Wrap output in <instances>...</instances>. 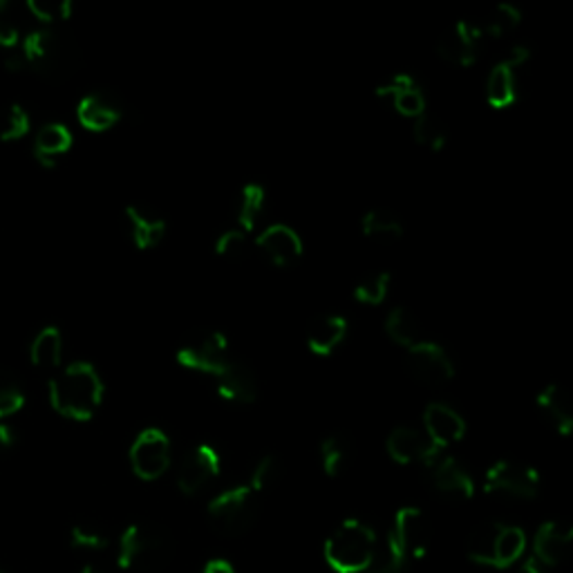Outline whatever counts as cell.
<instances>
[{
	"mask_svg": "<svg viewBox=\"0 0 573 573\" xmlns=\"http://www.w3.org/2000/svg\"><path fill=\"white\" fill-rule=\"evenodd\" d=\"M348 337V320L337 314L318 316L307 330V348L316 356L334 354Z\"/></svg>",
	"mask_w": 573,
	"mask_h": 573,
	"instance_id": "obj_23",
	"label": "cell"
},
{
	"mask_svg": "<svg viewBox=\"0 0 573 573\" xmlns=\"http://www.w3.org/2000/svg\"><path fill=\"white\" fill-rule=\"evenodd\" d=\"M424 435L428 441L439 450L453 446L464 439L466 435V422L464 417L453 411V407L446 403H430L424 413Z\"/></svg>",
	"mask_w": 573,
	"mask_h": 573,
	"instance_id": "obj_17",
	"label": "cell"
},
{
	"mask_svg": "<svg viewBox=\"0 0 573 573\" xmlns=\"http://www.w3.org/2000/svg\"><path fill=\"white\" fill-rule=\"evenodd\" d=\"M432 484L439 493L448 500L466 502L475 496V479L473 475L455 460V458H443L439 455L430 466Z\"/></svg>",
	"mask_w": 573,
	"mask_h": 573,
	"instance_id": "obj_19",
	"label": "cell"
},
{
	"mask_svg": "<svg viewBox=\"0 0 573 573\" xmlns=\"http://www.w3.org/2000/svg\"><path fill=\"white\" fill-rule=\"evenodd\" d=\"M0 573H8V571H3V569H0Z\"/></svg>",
	"mask_w": 573,
	"mask_h": 573,
	"instance_id": "obj_48",
	"label": "cell"
},
{
	"mask_svg": "<svg viewBox=\"0 0 573 573\" xmlns=\"http://www.w3.org/2000/svg\"><path fill=\"white\" fill-rule=\"evenodd\" d=\"M21 44V23L10 0H0V48L5 52Z\"/></svg>",
	"mask_w": 573,
	"mask_h": 573,
	"instance_id": "obj_40",
	"label": "cell"
},
{
	"mask_svg": "<svg viewBox=\"0 0 573 573\" xmlns=\"http://www.w3.org/2000/svg\"><path fill=\"white\" fill-rule=\"evenodd\" d=\"M415 84H417V81H415L411 74H394L390 81H386L383 86L377 88V97L392 101L399 93H403L405 88H411V86H415Z\"/></svg>",
	"mask_w": 573,
	"mask_h": 573,
	"instance_id": "obj_43",
	"label": "cell"
},
{
	"mask_svg": "<svg viewBox=\"0 0 573 573\" xmlns=\"http://www.w3.org/2000/svg\"><path fill=\"white\" fill-rule=\"evenodd\" d=\"M27 12L46 27L72 16V0H27Z\"/></svg>",
	"mask_w": 573,
	"mask_h": 573,
	"instance_id": "obj_37",
	"label": "cell"
},
{
	"mask_svg": "<svg viewBox=\"0 0 573 573\" xmlns=\"http://www.w3.org/2000/svg\"><path fill=\"white\" fill-rule=\"evenodd\" d=\"M386 448H388V455L401 466H411V464L430 466L441 455L422 430L411 428V426L394 428L388 435Z\"/></svg>",
	"mask_w": 573,
	"mask_h": 573,
	"instance_id": "obj_14",
	"label": "cell"
},
{
	"mask_svg": "<svg viewBox=\"0 0 573 573\" xmlns=\"http://www.w3.org/2000/svg\"><path fill=\"white\" fill-rule=\"evenodd\" d=\"M216 388L222 399L233 403H254L258 399V379L247 365L233 361L216 377Z\"/></svg>",
	"mask_w": 573,
	"mask_h": 573,
	"instance_id": "obj_21",
	"label": "cell"
},
{
	"mask_svg": "<svg viewBox=\"0 0 573 573\" xmlns=\"http://www.w3.org/2000/svg\"><path fill=\"white\" fill-rule=\"evenodd\" d=\"M481 38L471 21H458L437 38V54L455 65H471L477 59Z\"/></svg>",
	"mask_w": 573,
	"mask_h": 573,
	"instance_id": "obj_18",
	"label": "cell"
},
{
	"mask_svg": "<svg viewBox=\"0 0 573 573\" xmlns=\"http://www.w3.org/2000/svg\"><path fill=\"white\" fill-rule=\"evenodd\" d=\"M522 23V12L511 3H500L493 10H488L479 21H471L477 36H490L500 38L504 34H511Z\"/></svg>",
	"mask_w": 573,
	"mask_h": 573,
	"instance_id": "obj_28",
	"label": "cell"
},
{
	"mask_svg": "<svg viewBox=\"0 0 573 573\" xmlns=\"http://www.w3.org/2000/svg\"><path fill=\"white\" fill-rule=\"evenodd\" d=\"M260 511V493L247 484L222 490L209 502L211 524L227 536H240L247 531Z\"/></svg>",
	"mask_w": 573,
	"mask_h": 573,
	"instance_id": "obj_6",
	"label": "cell"
},
{
	"mask_svg": "<svg viewBox=\"0 0 573 573\" xmlns=\"http://www.w3.org/2000/svg\"><path fill=\"white\" fill-rule=\"evenodd\" d=\"M526 545L524 528L502 522H484L468 536L466 556L479 566L509 569L520 562Z\"/></svg>",
	"mask_w": 573,
	"mask_h": 573,
	"instance_id": "obj_4",
	"label": "cell"
},
{
	"mask_svg": "<svg viewBox=\"0 0 573 573\" xmlns=\"http://www.w3.org/2000/svg\"><path fill=\"white\" fill-rule=\"evenodd\" d=\"M72 133L63 124H48L36 133L34 157L40 167L52 169L57 159L72 148Z\"/></svg>",
	"mask_w": 573,
	"mask_h": 573,
	"instance_id": "obj_25",
	"label": "cell"
},
{
	"mask_svg": "<svg viewBox=\"0 0 573 573\" xmlns=\"http://www.w3.org/2000/svg\"><path fill=\"white\" fill-rule=\"evenodd\" d=\"M517 573H547V571H545V566L540 562H536L534 558H531L517 569Z\"/></svg>",
	"mask_w": 573,
	"mask_h": 573,
	"instance_id": "obj_46",
	"label": "cell"
},
{
	"mask_svg": "<svg viewBox=\"0 0 573 573\" xmlns=\"http://www.w3.org/2000/svg\"><path fill=\"white\" fill-rule=\"evenodd\" d=\"M386 332L397 345H401L405 350H411L417 343L426 341V334H424V327H422L419 318L407 307H397V309H392L388 314Z\"/></svg>",
	"mask_w": 573,
	"mask_h": 573,
	"instance_id": "obj_26",
	"label": "cell"
},
{
	"mask_svg": "<svg viewBox=\"0 0 573 573\" xmlns=\"http://www.w3.org/2000/svg\"><path fill=\"white\" fill-rule=\"evenodd\" d=\"M70 545L81 551H103L110 547V536L97 524L81 522L70 531Z\"/></svg>",
	"mask_w": 573,
	"mask_h": 573,
	"instance_id": "obj_34",
	"label": "cell"
},
{
	"mask_svg": "<svg viewBox=\"0 0 573 573\" xmlns=\"http://www.w3.org/2000/svg\"><path fill=\"white\" fill-rule=\"evenodd\" d=\"M124 220L137 249L157 247L163 240V233H167V222H163V218L150 211L148 207H142V204H131L124 211Z\"/></svg>",
	"mask_w": 573,
	"mask_h": 573,
	"instance_id": "obj_22",
	"label": "cell"
},
{
	"mask_svg": "<svg viewBox=\"0 0 573 573\" xmlns=\"http://www.w3.org/2000/svg\"><path fill=\"white\" fill-rule=\"evenodd\" d=\"M413 135L417 139V144H422L424 148H430V150H441L446 144H448V131L446 126L441 124V121L432 114H422L417 117L415 121V129H413Z\"/></svg>",
	"mask_w": 573,
	"mask_h": 573,
	"instance_id": "obj_35",
	"label": "cell"
},
{
	"mask_svg": "<svg viewBox=\"0 0 573 573\" xmlns=\"http://www.w3.org/2000/svg\"><path fill=\"white\" fill-rule=\"evenodd\" d=\"M81 573H103V571H101V569H97V566H90V564H88V566L81 569Z\"/></svg>",
	"mask_w": 573,
	"mask_h": 573,
	"instance_id": "obj_47",
	"label": "cell"
},
{
	"mask_svg": "<svg viewBox=\"0 0 573 573\" xmlns=\"http://www.w3.org/2000/svg\"><path fill=\"white\" fill-rule=\"evenodd\" d=\"M63 358V337L59 327H44L32 345H29V361L38 367V370H52L59 367Z\"/></svg>",
	"mask_w": 573,
	"mask_h": 573,
	"instance_id": "obj_27",
	"label": "cell"
},
{
	"mask_svg": "<svg viewBox=\"0 0 573 573\" xmlns=\"http://www.w3.org/2000/svg\"><path fill=\"white\" fill-rule=\"evenodd\" d=\"M350 462V446L345 437L330 435L320 443V464L327 477H339Z\"/></svg>",
	"mask_w": 573,
	"mask_h": 573,
	"instance_id": "obj_31",
	"label": "cell"
},
{
	"mask_svg": "<svg viewBox=\"0 0 573 573\" xmlns=\"http://www.w3.org/2000/svg\"><path fill=\"white\" fill-rule=\"evenodd\" d=\"M23 405H25V392L19 379L0 365V422L21 413Z\"/></svg>",
	"mask_w": 573,
	"mask_h": 573,
	"instance_id": "obj_32",
	"label": "cell"
},
{
	"mask_svg": "<svg viewBox=\"0 0 573 573\" xmlns=\"http://www.w3.org/2000/svg\"><path fill=\"white\" fill-rule=\"evenodd\" d=\"M278 477H280V464L273 455H267L256 464L249 486L256 490V493H263V490L271 488L278 481Z\"/></svg>",
	"mask_w": 573,
	"mask_h": 573,
	"instance_id": "obj_42",
	"label": "cell"
},
{
	"mask_svg": "<svg viewBox=\"0 0 573 573\" xmlns=\"http://www.w3.org/2000/svg\"><path fill=\"white\" fill-rule=\"evenodd\" d=\"M220 468L222 460L218 450L209 443H199L191 450L180 466L178 488L184 496H195L220 475Z\"/></svg>",
	"mask_w": 573,
	"mask_h": 573,
	"instance_id": "obj_13",
	"label": "cell"
},
{
	"mask_svg": "<svg viewBox=\"0 0 573 573\" xmlns=\"http://www.w3.org/2000/svg\"><path fill=\"white\" fill-rule=\"evenodd\" d=\"M397 112H401L403 117H422L426 114V95L424 90L415 84L411 88H405L403 93H399L394 99H392Z\"/></svg>",
	"mask_w": 573,
	"mask_h": 573,
	"instance_id": "obj_41",
	"label": "cell"
},
{
	"mask_svg": "<svg viewBox=\"0 0 573 573\" xmlns=\"http://www.w3.org/2000/svg\"><path fill=\"white\" fill-rule=\"evenodd\" d=\"M407 367L426 386H443L455 377V365L448 352L428 339L407 350Z\"/></svg>",
	"mask_w": 573,
	"mask_h": 573,
	"instance_id": "obj_11",
	"label": "cell"
},
{
	"mask_svg": "<svg viewBox=\"0 0 573 573\" xmlns=\"http://www.w3.org/2000/svg\"><path fill=\"white\" fill-rule=\"evenodd\" d=\"M538 407L542 411L545 419L560 432V435H571L573 430V405L569 392L558 386L549 383L536 399Z\"/></svg>",
	"mask_w": 573,
	"mask_h": 573,
	"instance_id": "obj_24",
	"label": "cell"
},
{
	"mask_svg": "<svg viewBox=\"0 0 573 573\" xmlns=\"http://www.w3.org/2000/svg\"><path fill=\"white\" fill-rule=\"evenodd\" d=\"M573 542V526L562 520H547L534 536V560L547 566H560Z\"/></svg>",
	"mask_w": 573,
	"mask_h": 573,
	"instance_id": "obj_16",
	"label": "cell"
},
{
	"mask_svg": "<svg viewBox=\"0 0 573 573\" xmlns=\"http://www.w3.org/2000/svg\"><path fill=\"white\" fill-rule=\"evenodd\" d=\"M16 443V432L5 422H0V453H8Z\"/></svg>",
	"mask_w": 573,
	"mask_h": 573,
	"instance_id": "obj_45",
	"label": "cell"
},
{
	"mask_svg": "<svg viewBox=\"0 0 573 573\" xmlns=\"http://www.w3.org/2000/svg\"><path fill=\"white\" fill-rule=\"evenodd\" d=\"M50 403L54 411L72 422H88L97 415L103 401V381L97 367L86 361L68 365L50 386Z\"/></svg>",
	"mask_w": 573,
	"mask_h": 573,
	"instance_id": "obj_1",
	"label": "cell"
},
{
	"mask_svg": "<svg viewBox=\"0 0 573 573\" xmlns=\"http://www.w3.org/2000/svg\"><path fill=\"white\" fill-rule=\"evenodd\" d=\"M129 458H131L133 473L139 479L155 481L171 466V460H173L171 439L167 432H161L159 428H146L133 441Z\"/></svg>",
	"mask_w": 573,
	"mask_h": 573,
	"instance_id": "obj_9",
	"label": "cell"
},
{
	"mask_svg": "<svg viewBox=\"0 0 573 573\" xmlns=\"http://www.w3.org/2000/svg\"><path fill=\"white\" fill-rule=\"evenodd\" d=\"M379 540L375 528L363 520H343L330 538L325 540L322 553L327 564L337 573H365L377 553Z\"/></svg>",
	"mask_w": 573,
	"mask_h": 573,
	"instance_id": "obj_3",
	"label": "cell"
},
{
	"mask_svg": "<svg viewBox=\"0 0 573 573\" xmlns=\"http://www.w3.org/2000/svg\"><path fill=\"white\" fill-rule=\"evenodd\" d=\"M169 553H171V545L159 526L135 522L119 538L117 564L129 571L157 569L159 564L167 562Z\"/></svg>",
	"mask_w": 573,
	"mask_h": 573,
	"instance_id": "obj_5",
	"label": "cell"
},
{
	"mask_svg": "<svg viewBox=\"0 0 573 573\" xmlns=\"http://www.w3.org/2000/svg\"><path fill=\"white\" fill-rule=\"evenodd\" d=\"M484 490L490 496L534 500L540 490V473L534 466L504 460L486 471Z\"/></svg>",
	"mask_w": 573,
	"mask_h": 573,
	"instance_id": "obj_8",
	"label": "cell"
},
{
	"mask_svg": "<svg viewBox=\"0 0 573 573\" xmlns=\"http://www.w3.org/2000/svg\"><path fill=\"white\" fill-rule=\"evenodd\" d=\"M29 114L23 106L12 103L0 110V142H19L29 133Z\"/></svg>",
	"mask_w": 573,
	"mask_h": 573,
	"instance_id": "obj_33",
	"label": "cell"
},
{
	"mask_svg": "<svg viewBox=\"0 0 573 573\" xmlns=\"http://www.w3.org/2000/svg\"><path fill=\"white\" fill-rule=\"evenodd\" d=\"M19 48L25 68L48 81H65L76 72L81 61V52L74 46V40L52 27L29 32L21 38Z\"/></svg>",
	"mask_w": 573,
	"mask_h": 573,
	"instance_id": "obj_2",
	"label": "cell"
},
{
	"mask_svg": "<svg viewBox=\"0 0 573 573\" xmlns=\"http://www.w3.org/2000/svg\"><path fill=\"white\" fill-rule=\"evenodd\" d=\"M361 229H363L365 237L377 240V242H386V244L397 242L403 235V224L388 209H370V211H367L363 216V220H361Z\"/></svg>",
	"mask_w": 573,
	"mask_h": 573,
	"instance_id": "obj_30",
	"label": "cell"
},
{
	"mask_svg": "<svg viewBox=\"0 0 573 573\" xmlns=\"http://www.w3.org/2000/svg\"><path fill=\"white\" fill-rule=\"evenodd\" d=\"M267 191L263 184H247L237 197V224L242 233H252L265 214Z\"/></svg>",
	"mask_w": 573,
	"mask_h": 573,
	"instance_id": "obj_29",
	"label": "cell"
},
{
	"mask_svg": "<svg viewBox=\"0 0 573 573\" xmlns=\"http://www.w3.org/2000/svg\"><path fill=\"white\" fill-rule=\"evenodd\" d=\"M202 573H237V569L224 558H214V560H209L207 564H204Z\"/></svg>",
	"mask_w": 573,
	"mask_h": 573,
	"instance_id": "obj_44",
	"label": "cell"
},
{
	"mask_svg": "<svg viewBox=\"0 0 573 573\" xmlns=\"http://www.w3.org/2000/svg\"><path fill=\"white\" fill-rule=\"evenodd\" d=\"M388 538L403 551L407 560H422L430 551V524L422 509L403 507L394 515Z\"/></svg>",
	"mask_w": 573,
	"mask_h": 573,
	"instance_id": "obj_10",
	"label": "cell"
},
{
	"mask_svg": "<svg viewBox=\"0 0 573 573\" xmlns=\"http://www.w3.org/2000/svg\"><path fill=\"white\" fill-rule=\"evenodd\" d=\"M178 363L184 365L186 370L209 375L216 379L231 363L229 343L224 334L214 330L193 332L178 350Z\"/></svg>",
	"mask_w": 573,
	"mask_h": 573,
	"instance_id": "obj_7",
	"label": "cell"
},
{
	"mask_svg": "<svg viewBox=\"0 0 573 573\" xmlns=\"http://www.w3.org/2000/svg\"><path fill=\"white\" fill-rule=\"evenodd\" d=\"M121 117H124V108H121L119 99L110 93L86 95L76 106L78 124L93 133L110 131L119 124Z\"/></svg>",
	"mask_w": 573,
	"mask_h": 573,
	"instance_id": "obj_20",
	"label": "cell"
},
{
	"mask_svg": "<svg viewBox=\"0 0 573 573\" xmlns=\"http://www.w3.org/2000/svg\"><path fill=\"white\" fill-rule=\"evenodd\" d=\"M407 562L411 560L403 556V551L390 538H386V545L377 547V553L365 573H405Z\"/></svg>",
	"mask_w": 573,
	"mask_h": 573,
	"instance_id": "obj_38",
	"label": "cell"
},
{
	"mask_svg": "<svg viewBox=\"0 0 573 573\" xmlns=\"http://www.w3.org/2000/svg\"><path fill=\"white\" fill-rule=\"evenodd\" d=\"M390 280L392 276L388 271H379L363 278L356 290H354V298L363 305H381L390 292Z\"/></svg>",
	"mask_w": 573,
	"mask_h": 573,
	"instance_id": "obj_36",
	"label": "cell"
},
{
	"mask_svg": "<svg viewBox=\"0 0 573 573\" xmlns=\"http://www.w3.org/2000/svg\"><path fill=\"white\" fill-rule=\"evenodd\" d=\"M528 50L526 48H515L502 63L493 68V72L488 74L486 84V99L488 103L502 110L513 106L520 99V78L517 72L526 65L528 61Z\"/></svg>",
	"mask_w": 573,
	"mask_h": 573,
	"instance_id": "obj_12",
	"label": "cell"
},
{
	"mask_svg": "<svg viewBox=\"0 0 573 573\" xmlns=\"http://www.w3.org/2000/svg\"><path fill=\"white\" fill-rule=\"evenodd\" d=\"M256 247L276 267H292L303 258V240L286 224L267 227L258 235Z\"/></svg>",
	"mask_w": 573,
	"mask_h": 573,
	"instance_id": "obj_15",
	"label": "cell"
},
{
	"mask_svg": "<svg viewBox=\"0 0 573 573\" xmlns=\"http://www.w3.org/2000/svg\"><path fill=\"white\" fill-rule=\"evenodd\" d=\"M216 254L227 258V260H244L249 256V240L244 235L240 229H231L224 231L218 240H216Z\"/></svg>",
	"mask_w": 573,
	"mask_h": 573,
	"instance_id": "obj_39",
	"label": "cell"
}]
</instances>
